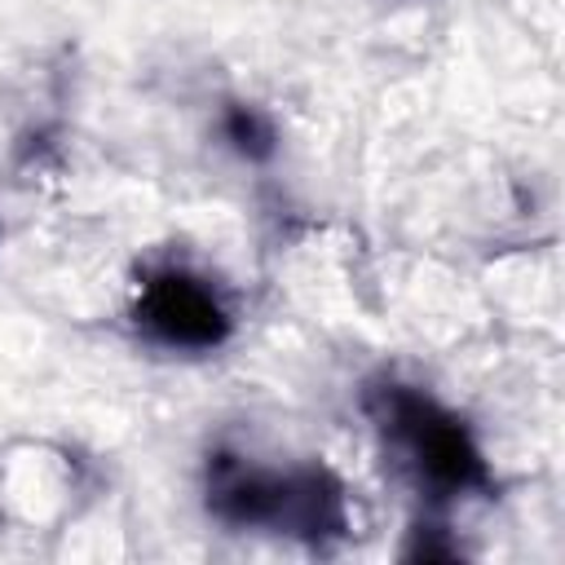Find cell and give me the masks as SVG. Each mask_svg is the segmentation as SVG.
Here are the masks:
<instances>
[{
    "mask_svg": "<svg viewBox=\"0 0 565 565\" xmlns=\"http://www.w3.org/2000/svg\"><path fill=\"white\" fill-rule=\"evenodd\" d=\"M371 411H375L380 428L402 441L419 481H428L433 490L459 494V490L486 486V463H481V450L472 446L468 428L455 415H446L441 406H433L428 397H419L402 384H384L371 393Z\"/></svg>",
    "mask_w": 565,
    "mask_h": 565,
    "instance_id": "1",
    "label": "cell"
},
{
    "mask_svg": "<svg viewBox=\"0 0 565 565\" xmlns=\"http://www.w3.org/2000/svg\"><path fill=\"white\" fill-rule=\"evenodd\" d=\"M137 322L172 349H216L230 335V309L221 305L212 282L185 269H163L146 278Z\"/></svg>",
    "mask_w": 565,
    "mask_h": 565,
    "instance_id": "2",
    "label": "cell"
},
{
    "mask_svg": "<svg viewBox=\"0 0 565 565\" xmlns=\"http://www.w3.org/2000/svg\"><path fill=\"white\" fill-rule=\"evenodd\" d=\"M221 137H225L230 150H234L238 159H247V163H265V159L274 154V146H278V132H274L269 115L256 110V106H247V102H230V106H225V115H221Z\"/></svg>",
    "mask_w": 565,
    "mask_h": 565,
    "instance_id": "3",
    "label": "cell"
}]
</instances>
